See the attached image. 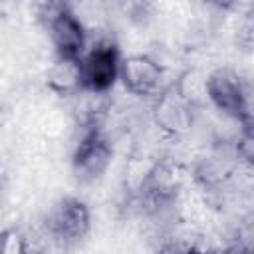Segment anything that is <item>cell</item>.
<instances>
[{"instance_id": "cell-1", "label": "cell", "mask_w": 254, "mask_h": 254, "mask_svg": "<svg viewBox=\"0 0 254 254\" xmlns=\"http://www.w3.org/2000/svg\"><path fill=\"white\" fill-rule=\"evenodd\" d=\"M48 30L56 58L60 60H81L87 52V32L81 18L62 2L40 4L38 14Z\"/></svg>"}, {"instance_id": "cell-2", "label": "cell", "mask_w": 254, "mask_h": 254, "mask_svg": "<svg viewBox=\"0 0 254 254\" xmlns=\"http://www.w3.org/2000/svg\"><path fill=\"white\" fill-rule=\"evenodd\" d=\"M121 60L119 48L111 40H97L91 44L79 60L83 91L93 95L107 93L119 81Z\"/></svg>"}, {"instance_id": "cell-3", "label": "cell", "mask_w": 254, "mask_h": 254, "mask_svg": "<svg viewBox=\"0 0 254 254\" xmlns=\"http://www.w3.org/2000/svg\"><path fill=\"white\" fill-rule=\"evenodd\" d=\"M206 95L224 115L244 123L254 113V101L244 81L230 69H216L206 79Z\"/></svg>"}, {"instance_id": "cell-4", "label": "cell", "mask_w": 254, "mask_h": 254, "mask_svg": "<svg viewBox=\"0 0 254 254\" xmlns=\"http://www.w3.org/2000/svg\"><path fill=\"white\" fill-rule=\"evenodd\" d=\"M46 228L48 234L64 246L79 242L89 230V210L85 202L73 196L62 198L48 212Z\"/></svg>"}, {"instance_id": "cell-5", "label": "cell", "mask_w": 254, "mask_h": 254, "mask_svg": "<svg viewBox=\"0 0 254 254\" xmlns=\"http://www.w3.org/2000/svg\"><path fill=\"white\" fill-rule=\"evenodd\" d=\"M111 161V147L101 131L91 123L83 129L73 149V171L83 181L97 179Z\"/></svg>"}, {"instance_id": "cell-6", "label": "cell", "mask_w": 254, "mask_h": 254, "mask_svg": "<svg viewBox=\"0 0 254 254\" xmlns=\"http://www.w3.org/2000/svg\"><path fill=\"white\" fill-rule=\"evenodd\" d=\"M163 71L155 60L143 54L127 56L121 60V73L119 79L123 81L125 89L133 95H151L159 89Z\"/></svg>"}, {"instance_id": "cell-7", "label": "cell", "mask_w": 254, "mask_h": 254, "mask_svg": "<svg viewBox=\"0 0 254 254\" xmlns=\"http://www.w3.org/2000/svg\"><path fill=\"white\" fill-rule=\"evenodd\" d=\"M46 81L56 93H62V95H71L75 91H83L79 60L56 58V62L50 65V69L46 73Z\"/></svg>"}, {"instance_id": "cell-8", "label": "cell", "mask_w": 254, "mask_h": 254, "mask_svg": "<svg viewBox=\"0 0 254 254\" xmlns=\"http://www.w3.org/2000/svg\"><path fill=\"white\" fill-rule=\"evenodd\" d=\"M238 153L254 167V113L242 123V135L238 139Z\"/></svg>"}, {"instance_id": "cell-9", "label": "cell", "mask_w": 254, "mask_h": 254, "mask_svg": "<svg viewBox=\"0 0 254 254\" xmlns=\"http://www.w3.org/2000/svg\"><path fill=\"white\" fill-rule=\"evenodd\" d=\"M28 242L26 238L16 230H6L2 240V254H28Z\"/></svg>"}, {"instance_id": "cell-10", "label": "cell", "mask_w": 254, "mask_h": 254, "mask_svg": "<svg viewBox=\"0 0 254 254\" xmlns=\"http://www.w3.org/2000/svg\"><path fill=\"white\" fill-rule=\"evenodd\" d=\"M252 30H254V14H252Z\"/></svg>"}]
</instances>
